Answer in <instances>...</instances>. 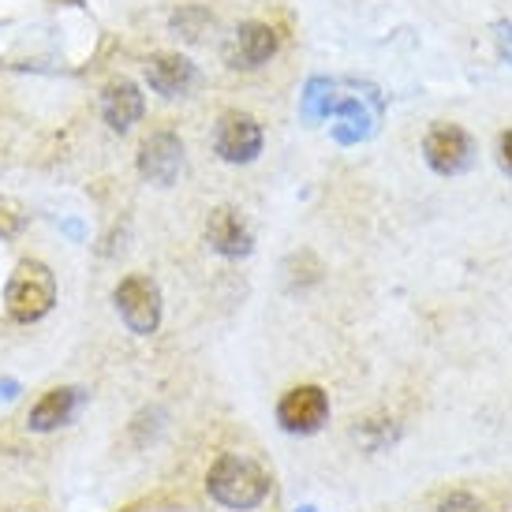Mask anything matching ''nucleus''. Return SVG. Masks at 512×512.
I'll return each mask as SVG.
<instances>
[{"label":"nucleus","mask_w":512,"mask_h":512,"mask_svg":"<svg viewBox=\"0 0 512 512\" xmlns=\"http://www.w3.org/2000/svg\"><path fill=\"white\" fill-rule=\"evenodd\" d=\"M270 475L266 468L251 460V456H240V453H221L210 464V475H206V490H210V498L217 505H225V509H236V512H247V509H258L262 501L270 498Z\"/></svg>","instance_id":"f257e3e1"},{"label":"nucleus","mask_w":512,"mask_h":512,"mask_svg":"<svg viewBox=\"0 0 512 512\" xmlns=\"http://www.w3.org/2000/svg\"><path fill=\"white\" fill-rule=\"evenodd\" d=\"M53 303H57V277H53V270L38 258L19 262L15 273L8 277V285H4V311H8V318L30 326V322H38V318L53 311Z\"/></svg>","instance_id":"f03ea898"},{"label":"nucleus","mask_w":512,"mask_h":512,"mask_svg":"<svg viewBox=\"0 0 512 512\" xmlns=\"http://www.w3.org/2000/svg\"><path fill=\"white\" fill-rule=\"evenodd\" d=\"M116 311L124 318V326L139 337H150L157 326H161V288L146 277V273H131L124 277L113 292Z\"/></svg>","instance_id":"7ed1b4c3"},{"label":"nucleus","mask_w":512,"mask_h":512,"mask_svg":"<svg viewBox=\"0 0 512 512\" xmlns=\"http://www.w3.org/2000/svg\"><path fill=\"white\" fill-rule=\"evenodd\" d=\"M329 419V397L322 385H296L277 400V423L288 434H318Z\"/></svg>","instance_id":"20e7f679"},{"label":"nucleus","mask_w":512,"mask_h":512,"mask_svg":"<svg viewBox=\"0 0 512 512\" xmlns=\"http://www.w3.org/2000/svg\"><path fill=\"white\" fill-rule=\"evenodd\" d=\"M423 157H427V165L441 176H460V172L471 169V161H475V143H471V135L464 128H456V124H438V128L427 131V139H423Z\"/></svg>","instance_id":"39448f33"},{"label":"nucleus","mask_w":512,"mask_h":512,"mask_svg":"<svg viewBox=\"0 0 512 512\" xmlns=\"http://www.w3.org/2000/svg\"><path fill=\"white\" fill-rule=\"evenodd\" d=\"M214 150L228 165H247V161H255V157L262 154V128H258L255 116L240 113V109H232V113L221 116L214 128Z\"/></svg>","instance_id":"423d86ee"},{"label":"nucleus","mask_w":512,"mask_h":512,"mask_svg":"<svg viewBox=\"0 0 512 512\" xmlns=\"http://www.w3.org/2000/svg\"><path fill=\"white\" fill-rule=\"evenodd\" d=\"M180 169H184V143L172 131H154L143 143V150H139V172H143V180H150L157 187H169L176 184Z\"/></svg>","instance_id":"0eeeda50"},{"label":"nucleus","mask_w":512,"mask_h":512,"mask_svg":"<svg viewBox=\"0 0 512 512\" xmlns=\"http://www.w3.org/2000/svg\"><path fill=\"white\" fill-rule=\"evenodd\" d=\"M277 30L270 23H243L236 34H232V42H228L225 57L232 68H243V72H251V68H262L266 60L277 53Z\"/></svg>","instance_id":"6e6552de"},{"label":"nucleus","mask_w":512,"mask_h":512,"mask_svg":"<svg viewBox=\"0 0 512 512\" xmlns=\"http://www.w3.org/2000/svg\"><path fill=\"white\" fill-rule=\"evenodd\" d=\"M79 404H83V389H75V385H57V389L42 393L38 404L27 412V427L38 430V434L68 427V423L75 419V412H79Z\"/></svg>","instance_id":"1a4fd4ad"},{"label":"nucleus","mask_w":512,"mask_h":512,"mask_svg":"<svg viewBox=\"0 0 512 512\" xmlns=\"http://www.w3.org/2000/svg\"><path fill=\"white\" fill-rule=\"evenodd\" d=\"M206 243L225 258H243L251 255V247H255L251 228L243 225V217L232 206H217L214 214H210V221H206Z\"/></svg>","instance_id":"9d476101"},{"label":"nucleus","mask_w":512,"mask_h":512,"mask_svg":"<svg viewBox=\"0 0 512 512\" xmlns=\"http://www.w3.org/2000/svg\"><path fill=\"white\" fill-rule=\"evenodd\" d=\"M195 64L180 53H157V57L146 60V83L150 90H157L161 98H180L195 86Z\"/></svg>","instance_id":"9b49d317"},{"label":"nucleus","mask_w":512,"mask_h":512,"mask_svg":"<svg viewBox=\"0 0 512 512\" xmlns=\"http://www.w3.org/2000/svg\"><path fill=\"white\" fill-rule=\"evenodd\" d=\"M143 90L131 83V79H113L101 94V116L113 131H131V124L143 120Z\"/></svg>","instance_id":"f8f14e48"},{"label":"nucleus","mask_w":512,"mask_h":512,"mask_svg":"<svg viewBox=\"0 0 512 512\" xmlns=\"http://www.w3.org/2000/svg\"><path fill=\"white\" fill-rule=\"evenodd\" d=\"M333 113L341 116V128H337V139H341V143H359V139H367L370 131H374V120H378L374 113L363 109V101L359 98L341 101Z\"/></svg>","instance_id":"ddd939ff"},{"label":"nucleus","mask_w":512,"mask_h":512,"mask_svg":"<svg viewBox=\"0 0 512 512\" xmlns=\"http://www.w3.org/2000/svg\"><path fill=\"white\" fill-rule=\"evenodd\" d=\"M337 109V86L329 79H311L307 83V94H303V116L307 120H322Z\"/></svg>","instance_id":"4468645a"},{"label":"nucleus","mask_w":512,"mask_h":512,"mask_svg":"<svg viewBox=\"0 0 512 512\" xmlns=\"http://www.w3.org/2000/svg\"><path fill=\"white\" fill-rule=\"evenodd\" d=\"M27 225V214L15 206L12 199H0V240H8V236H15L19 228Z\"/></svg>","instance_id":"2eb2a0df"},{"label":"nucleus","mask_w":512,"mask_h":512,"mask_svg":"<svg viewBox=\"0 0 512 512\" xmlns=\"http://www.w3.org/2000/svg\"><path fill=\"white\" fill-rule=\"evenodd\" d=\"M438 512H486L479 501L471 498V494H449V498H441V505H438Z\"/></svg>","instance_id":"dca6fc26"},{"label":"nucleus","mask_w":512,"mask_h":512,"mask_svg":"<svg viewBox=\"0 0 512 512\" xmlns=\"http://www.w3.org/2000/svg\"><path fill=\"white\" fill-rule=\"evenodd\" d=\"M494 42H498L501 60H509V64H512V23H509V19L494 23Z\"/></svg>","instance_id":"f3484780"},{"label":"nucleus","mask_w":512,"mask_h":512,"mask_svg":"<svg viewBox=\"0 0 512 512\" xmlns=\"http://www.w3.org/2000/svg\"><path fill=\"white\" fill-rule=\"evenodd\" d=\"M498 161H501V169L512 172V131H501V139H498Z\"/></svg>","instance_id":"a211bd4d"},{"label":"nucleus","mask_w":512,"mask_h":512,"mask_svg":"<svg viewBox=\"0 0 512 512\" xmlns=\"http://www.w3.org/2000/svg\"><path fill=\"white\" fill-rule=\"evenodd\" d=\"M15 393H19V385H15V382H0V397H4V400H12Z\"/></svg>","instance_id":"6ab92c4d"},{"label":"nucleus","mask_w":512,"mask_h":512,"mask_svg":"<svg viewBox=\"0 0 512 512\" xmlns=\"http://www.w3.org/2000/svg\"><path fill=\"white\" fill-rule=\"evenodd\" d=\"M296 512H318V509H311V505H303V509H296Z\"/></svg>","instance_id":"aec40b11"}]
</instances>
